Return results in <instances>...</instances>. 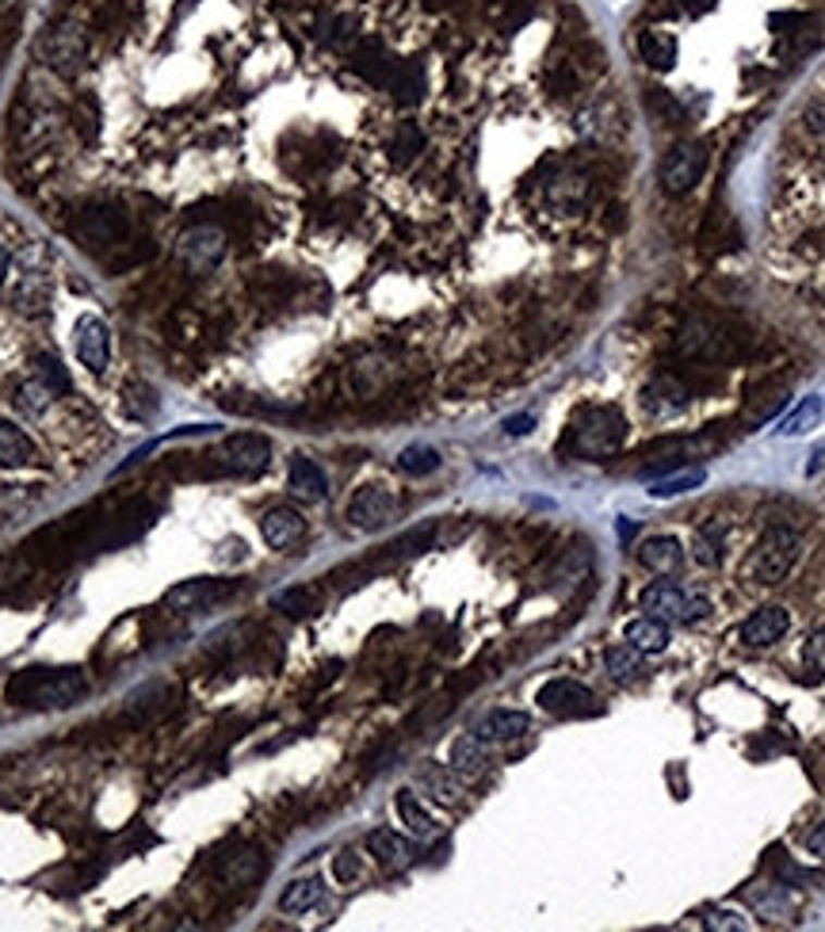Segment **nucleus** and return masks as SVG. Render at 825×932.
Instances as JSON below:
<instances>
[{"label":"nucleus","instance_id":"obj_1","mask_svg":"<svg viewBox=\"0 0 825 932\" xmlns=\"http://www.w3.org/2000/svg\"><path fill=\"white\" fill-rule=\"evenodd\" d=\"M4 696H9V703L27 711H65L88 696V676L85 669H70V665L62 669L35 665L12 676Z\"/></svg>","mask_w":825,"mask_h":932},{"label":"nucleus","instance_id":"obj_2","mask_svg":"<svg viewBox=\"0 0 825 932\" xmlns=\"http://www.w3.org/2000/svg\"><path fill=\"white\" fill-rule=\"evenodd\" d=\"M70 233L77 237L81 249L96 253V257H103V253L115 257L119 249L134 242L131 214L115 207V203H85V207H77L70 218Z\"/></svg>","mask_w":825,"mask_h":932},{"label":"nucleus","instance_id":"obj_3","mask_svg":"<svg viewBox=\"0 0 825 932\" xmlns=\"http://www.w3.org/2000/svg\"><path fill=\"white\" fill-rule=\"evenodd\" d=\"M627 417L615 405H589L569 425V447L581 458H607L624 447Z\"/></svg>","mask_w":825,"mask_h":932},{"label":"nucleus","instance_id":"obj_4","mask_svg":"<svg viewBox=\"0 0 825 932\" xmlns=\"http://www.w3.org/2000/svg\"><path fill=\"white\" fill-rule=\"evenodd\" d=\"M795 559H799V531L791 528H768L761 539H756L753 554L746 559V581L749 585H779L787 574H791Z\"/></svg>","mask_w":825,"mask_h":932},{"label":"nucleus","instance_id":"obj_5","mask_svg":"<svg viewBox=\"0 0 825 932\" xmlns=\"http://www.w3.org/2000/svg\"><path fill=\"white\" fill-rule=\"evenodd\" d=\"M176 257L192 275H211L226 260V230L214 222H195L176 237Z\"/></svg>","mask_w":825,"mask_h":932},{"label":"nucleus","instance_id":"obj_6","mask_svg":"<svg viewBox=\"0 0 825 932\" xmlns=\"http://www.w3.org/2000/svg\"><path fill=\"white\" fill-rule=\"evenodd\" d=\"M677 348H680V356L700 359V364H723V359L734 356L738 341H734V333L723 326V321L688 318L685 329H680V336H677Z\"/></svg>","mask_w":825,"mask_h":932},{"label":"nucleus","instance_id":"obj_7","mask_svg":"<svg viewBox=\"0 0 825 932\" xmlns=\"http://www.w3.org/2000/svg\"><path fill=\"white\" fill-rule=\"evenodd\" d=\"M214 463V475H260L268 463H272V443L257 432H237V436H226L219 443V451L211 455Z\"/></svg>","mask_w":825,"mask_h":932},{"label":"nucleus","instance_id":"obj_8","mask_svg":"<svg viewBox=\"0 0 825 932\" xmlns=\"http://www.w3.org/2000/svg\"><path fill=\"white\" fill-rule=\"evenodd\" d=\"M703 172H707V149L700 142H677V146L665 149L662 164H657V176H662V187L669 195L692 192L703 180Z\"/></svg>","mask_w":825,"mask_h":932},{"label":"nucleus","instance_id":"obj_9","mask_svg":"<svg viewBox=\"0 0 825 932\" xmlns=\"http://www.w3.org/2000/svg\"><path fill=\"white\" fill-rule=\"evenodd\" d=\"M237 592V581H214V577H195V581H180L164 592V608L176 615H199L207 608L222 604Z\"/></svg>","mask_w":825,"mask_h":932},{"label":"nucleus","instance_id":"obj_10","mask_svg":"<svg viewBox=\"0 0 825 932\" xmlns=\"http://www.w3.org/2000/svg\"><path fill=\"white\" fill-rule=\"evenodd\" d=\"M539 708H543L546 715L574 719V715L596 711V696H592V688H584L581 680L558 676V680H546L543 688H539Z\"/></svg>","mask_w":825,"mask_h":932},{"label":"nucleus","instance_id":"obj_11","mask_svg":"<svg viewBox=\"0 0 825 932\" xmlns=\"http://www.w3.org/2000/svg\"><path fill=\"white\" fill-rule=\"evenodd\" d=\"M397 508H402V501H397L394 493L386 490V486H364V490L352 498L348 520L356 524L359 531H379V528H386V524L394 520Z\"/></svg>","mask_w":825,"mask_h":932},{"label":"nucleus","instance_id":"obj_12","mask_svg":"<svg viewBox=\"0 0 825 932\" xmlns=\"http://www.w3.org/2000/svg\"><path fill=\"white\" fill-rule=\"evenodd\" d=\"M397 375H402V367H397L394 356H386V352H371V356H364L359 364L348 367V390L356 397H374V394H382Z\"/></svg>","mask_w":825,"mask_h":932},{"label":"nucleus","instance_id":"obj_13","mask_svg":"<svg viewBox=\"0 0 825 932\" xmlns=\"http://www.w3.org/2000/svg\"><path fill=\"white\" fill-rule=\"evenodd\" d=\"M543 195L554 210H562V214H577V210L592 199V180L584 176V172H577L566 164V169H554V176L543 184Z\"/></svg>","mask_w":825,"mask_h":932},{"label":"nucleus","instance_id":"obj_14","mask_svg":"<svg viewBox=\"0 0 825 932\" xmlns=\"http://www.w3.org/2000/svg\"><path fill=\"white\" fill-rule=\"evenodd\" d=\"M73 348H77V359L88 367L93 375H103L111 364V336L108 326L100 318H81L77 333H73Z\"/></svg>","mask_w":825,"mask_h":932},{"label":"nucleus","instance_id":"obj_15","mask_svg":"<svg viewBox=\"0 0 825 932\" xmlns=\"http://www.w3.org/2000/svg\"><path fill=\"white\" fill-rule=\"evenodd\" d=\"M264 871H268V860L260 848H237V853L219 860V883L226 886V891H249V886H257L260 879H264Z\"/></svg>","mask_w":825,"mask_h":932},{"label":"nucleus","instance_id":"obj_16","mask_svg":"<svg viewBox=\"0 0 825 932\" xmlns=\"http://www.w3.org/2000/svg\"><path fill=\"white\" fill-rule=\"evenodd\" d=\"M787 627H791V615H787V608L768 604V608H756V612L749 615L746 623H741L738 638L746 646H753V650H764V646H776L779 638L787 635Z\"/></svg>","mask_w":825,"mask_h":932},{"label":"nucleus","instance_id":"obj_17","mask_svg":"<svg viewBox=\"0 0 825 932\" xmlns=\"http://www.w3.org/2000/svg\"><path fill=\"white\" fill-rule=\"evenodd\" d=\"M260 536H264V543L272 547V551H291V547H298L306 539L303 513L291 508V505L268 508L264 520H260Z\"/></svg>","mask_w":825,"mask_h":932},{"label":"nucleus","instance_id":"obj_18","mask_svg":"<svg viewBox=\"0 0 825 932\" xmlns=\"http://www.w3.org/2000/svg\"><path fill=\"white\" fill-rule=\"evenodd\" d=\"M688 600H692V592H688L680 581H654L647 592H642V608H647L650 615H657V620L685 623Z\"/></svg>","mask_w":825,"mask_h":932},{"label":"nucleus","instance_id":"obj_19","mask_svg":"<svg viewBox=\"0 0 825 932\" xmlns=\"http://www.w3.org/2000/svg\"><path fill=\"white\" fill-rule=\"evenodd\" d=\"M352 65H356V73L364 81H371L374 88H386L390 73H394L397 58L390 54L386 47H382L379 39H364L356 50H352Z\"/></svg>","mask_w":825,"mask_h":932},{"label":"nucleus","instance_id":"obj_20","mask_svg":"<svg viewBox=\"0 0 825 932\" xmlns=\"http://www.w3.org/2000/svg\"><path fill=\"white\" fill-rule=\"evenodd\" d=\"M685 402H688V387L677 375H654V379L647 382V390H642V409L657 413V417L677 413Z\"/></svg>","mask_w":825,"mask_h":932},{"label":"nucleus","instance_id":"obj_21","mask_svg":"<svg viewBox=\"0 0 825 932\" xmlns=\"http://www.w3.org/2000/svg\"><path fill=\"white\" fill-rule=\"evenodd\" d=\"M42 50H47L50 65H54L58 73H73L81 54H85V32H77V27H58V32H50L47 39H42Z\"/></svg>","mask_w":825,"mask_h":932},{"label":"nucleus","instance_id":"obj_22","mask_svg":"<svg viewBox=\"0 0 825 932\" xmlns=\"http://www.w3.org/2000/svg\"><path fill=\"white\" fill-rule=\"evenodd\" d=\"M639 562L647 569H654V574L669 577L685 566V547H680L677 536H654L639 547Z\"/></svg>","mask_w":825,"mask_h":932},{"label":"nucleus","instance_id":"obj_23","mask_svg":"<svg viewBox=\"0 0 825 932\" xmlns=\"http://www.w3.org/2000/svg\"><path fill=\"white\" fill-rule=\"evenodd\" d=\"M287 482H291V493H295L298 501H325V493H329L325 470H321V466L313 463V458H306V455L291 458Z\"/></svg>","mask_w":825,"mask_h":932},{"label":"nucleus","instance_id":"obj_24","mask_svg":"<svg viewBox=\"0 0 825 932\" xmlns=\"http://www.w3.org/2000/svg\"><path fill=\"white\" fill-rule=\"evenodd\" d=\"M447 764L455 769V776H467V780H478L485 769H490V749L478 734H463V738L452 741V757Z\"/></svg>","mask_w":825,"mask_h":932},{"label":"nucleus","instance_id":"obj_25","mask_svg":"<svg viewBox=\"0 0 825 932\" xmlns=\"http://www.w3.org/2000/svg\"><path fill=\"white\" fill-rule=\"evenodd\" d=\"M367 853H371L374 860H379L382 868H390V871H402V868H409V863H412V845L402 837V833H394V830L367 833Z\"/></svg>","mask_w":825,"mask_h":932},{"label":"nucleus","instance_id":"obj_26","mask_svg":"<svg viewBox=\"0 0 825 932\" xmlns=\"http://www.w3.org/2000/svg\"><path fill=\"white\" fill-rule=\"evenodd\" d=\"M35 458H39V451H35L32 436L12 425V420L0 417V466L20 470V466H32Z\"/></svg>","mask_w":825,"mask_h":932},{"label":"nucleus","instance_id":"obj_27","mask_svg":"<svg viewBox=\"0 0 825 932\" xmlns=\"http://www.w3.org/2000/svg\"><path fill=\"white\" fill-rule=\"evenodd\" d=\"M528 731H531V719L524 715V711L501 708V711H490V715L478 723L475 734L482 741H516V738H524Z\"/></svg>","mask_w":825,"mask_h":932},{"label":"nucleus","instance_id":"obj_28","mask_svg":"<svg viewBox=\"0 0 825 932\" xmlns=\"http://www.w3.org/2000/svg\"><path fill=\"white\" fill-rule=\"evenodd\" d=\"M417 784H421L436 802H444V807H455V802L463 799L455 769H444V764H421V769H417Z\"/></svg>","mask_w":825,"mask_h":932},{"label":"nucleus","instance_id":"obj_29","mask_svg":"<svg viewBox=\"0 0 825 932\" xmlns=\"http://www.w3.org/2000/svg\"><path fill=\"white\" fill-rule=\"evenodd\" d=\"M394 807H397V818H402V825L412 833V837L432 841V837H436V833H440V822L429 814V810L421 807V799H417V795H412V792H397Z\"/></svg>","mask_w":825,"mask_h":932},{"label":"nucleus","instance_id":"obj_30","mask_svg":"<svg viewBox=\"0 0 825 932\" xmlns=\"http://www.w3.org/2000/svg\"><path fill=\"white\" fill-rule=\"evenodd\" d=\"M604 669L615 684H631L642 673V650L631 642H612L604 650Z\"/></svg>","mask_w":825,"mask_h":932},{"label":"nucleus","instance_id":"obj_31","mask_svg":"<svg viewBox=\"0 0 825 932\" xmlns=\"http://www.w3.org/2000/svg\"><path fill=\"white\" fill-rule=\"evenodd\" d=\"M321 894H325L321 879H313V875L291 879V883L283 886V894H280V909H283V913H310V909L321 902Z\"/></svg>","mask_w":825,"mask_h":932},{"label":"nucleus","instance_id":"obj_32","mask_svg":"<svg viewBox=\"0 0 825 932\" xmlns=\"http://www.w3.org/2000/svg\"><path fill=\"white\" fill-rule=\"evenodd\" d=\"M627 642L639 646L642 653H662L669 646V627L657 615H642V620L627 623Z\"/></svg>","mask_w":825,"mask_h":932},{"label":"nucleus","instance_id":"obj_33","mask_svg":"<svg viewBox=\"0 0 825 932\" xmlns=\"http://www.w3.org/2000/svg\"><path fill=\"white\" fill-rule=\"evenodd\" d=\"M386 93H394V100L402 103H417L424 96V70L417 62H397L386 81Z\"/></svg>","mask_w":825,"mask_h":932},{"label":"nucleus","instance_id":"obj_34","mask_svg":"<svg viewBox=\"0 0 825 932\" xmlns=\"http://www.w3.org/2000/svg\"><path fill=\"white\" fill-rule=\"evenodd\" d=\"M639 58L654 70H673L677 65V39L673 35H662V32H642L639 35Z\"/></svg>","mask_w":825,"mask_h":932},{"label":"nucleus","instance_id":"obj_35","mask_svg":"<svg viewBox=\"0 0 825 932\" xmlns=\"http://www.w3.org/2000/svg\"><path fill=\"white\" fill-rule=\"evenodd\" d=\"M822 413H825V402H822V397H817V394L802 397L799 409H795L791 417H787L784 425H779V436H787V440H795V436H806L810 428H814L817 420H822Z\"/></svg>","mask_w":825,"mask_h":932},{"label":"nucleus","instance_id":"obj_36","mask_svg":"<svg viewBox=\"0 0 825 932\" xmlns=\"http://www.w3.org/2000/svg\"><path fill=\"white\" fill-rule=\"evenodd\" d=\"M386 149H390V161H394V164H409L412 157L424 149V131L417 123H402L394 131V138H390Z\"/></svg>","mask_w":825,"mask_h":932},{"label":"nucleus","instance_id":"obj_37","mask_svg":"<svg viewBox=\"0 0 825 932\" xmlns=\"http://www.w3.org/2000/svg\"><path fill=\"white\" fill-rule=\"evenodd\" d=\"M723 531H726V524H707V528H700L695 531V543H692V554H695V562H700V566H707V569H715L718 562H723Z\"/></svg>","mask_w":825,"mask_h":932},{"label":"nucleus","instance_id":"obj_38","mask_svg":"<svg viewBox=\"0 0 825 932\" xmlns=\"http://www.w3.org/2000/svg\"><path fill=\"white\" fill-rule=\"evenodd\" d=\"M35 379L47 382L54 397H62V394H70V390H73V379H70V371L62 367V359L47 356V352H42V356H35Z\"/></svg>","mask_w":825,"mask_h":932},{"label":"nucleus","instance_id":"obj_39","mask_svg":"<svg viewBox=\"0 0 825 932\" xmlns=\"http://www.w3.org/2000/svg\"><path fill=\"white\" fill-rule=\"evenodd\" d=\"M440 466V451L436 447H424V443H412L397 455V470L405 475H432Z\"/></svg>","mask_w":825,"mask_h":932},{"label":"nucleus","instance_id":"obj_40","mask_svg":"<svg viewBox=\"0 0 825 932\" xmlns=\"http://www.w3.org/2000/svg\"><path fill=\"white\" fill-rule=\"evenodd\" d=\"M12 402L24 413H32V417H39V413H47V405L54 402V394H50V387L42 379H27L16 387V397H12Z\"/></svg>","mask_w":825,"mask_h":932},{"label":"nucleus","instance_id":"obj_41","mask_svg":"<svg viewBox=\"0 0 825 932\" xmlns=\"http://www.w3.org/2000/svg\"><path fill=\"white\" fill-rule=\"evenodd\" d=\"M703 482H707V475H703V470H685V475L662 478V482L650 486V498L669 501V498H680V493H688V490H700Z\"/></svg>","mask_w":825,"mask_h":932},{"label":"nucleus","instance_id":"obj_42","mask_svg":"<svg viewBox=\"0 0 825 932\" xmlns=\"http://www.w3.org/2000/svg\"><path fill=\"white\" fill-rule=\"evenodd\" d=\"M703 924H707L711 932H741V929H749L746 913H741V909H730V906H711L707 913H703Z\"/></svg>","mask_w":825,"mask_h":932},{"label":"nucleus","instance_id":"obj_43","mask_svg":"<svg viewBox=\"0 0 825 932\" xmlns=\"http://www.w3.org/2000/svg\"><path fill=\"white\" fill-rule=\"evenodd\" d=\"M272 608L275 612H283V615H306L313 608V592L310 589H283V592H275L272 597Z\"/></svg>","mask_w":825,"mask_h":932},{"label":"nucleus","instance_id":"obj_44","mask_svg":"<svg viewBox=\"0 0 825 932\" xmlns=\"http://www.w3.org/2000/svg\"><path fill=\"white\" fill-rule=\"evenodd\" d=\"M333 879L341 886H352V883H359V879H364V863H359V856L352 853V848H344V853L333 860Z\"/></svg>","mask_w":825,"mask_h":932},{"label":"nucleus","instance_id":"obj_45","mask_svg":"<svg viewBox=\"0 0 825 932\" xmlns=\"http://www.w3.org/2000/svg\"><path fill=\"white\" fill-rule=\"evenodd\" d=\"M802 665H806L810 673L825 676V627L806 638V646H802Z\"/></svg>","mask_w":825,"mask_h":932},{"label":"nucleus","instance_id":"obj_46","mask_svg":"<svg viewBox=\"0 0 825 932\" xmlns=\"http://www.w3.org/2000/svg\"><path fill=\"white\" fill-rule=\"evenodd\" d=\"M352 20L348 16H333V20H325V24H321V39L329 42V47H348L352 39H356V32H352Z\"/></svg>","mask_w":825,"mask_h":932},{"label":"nucleus","instance_id":"obj_47","mask_svg":"<svg viewBox=\"0 0 825 932\" xmlns=\"http://www.w3.org/2000/svg\"><path fill=\"white\" fill-rule=\"evenodd\" d=\"M806 853H810V856H817V860H825V818L814 825V830H810V837H806Z\"/></svg>","mask_w":825,"mask_h":932},{"label":"nucleus","instance_id":"obj_48","mask_svg":"<svg viewBox=\"0 0 825 932\" xmlns=\"http://www.w3.org/2000/svg\"><path fill=\"white\" fill-rule=\"evenodd\" d=\"M531 425H535V417H531V413H524V417H508L505 420V432L508 436H524V432H531Z\"/></svg>","mask_w":825,"mask_h":932},{"label":"nucleus","instance_id":"obj_49","mask_svg":"<svg viewBox=\"0 0 825 932\" xmlns=\"http://www.w3.org/2000/svg\"><path fill=\"white\" fill-rule=\"evenodd\" d=\"M9 265H12L9 249H4V245H0V287H4V280H9Z\"/></svg>","mask_w":825,"mask_h":932},{"label":"nucleus","instance_id":"obj_50","mask_svg":"<svg viewBox=\"0 0 825 932\" xmlns=\"http://www.w3.org/2000/svg\"><path fill=\"white\" fill-rule=\"evenodd\" d=\"M810 119H817V123H814V126H817V131H822V134H825V111H810Z\"/></svg>","mask_w":825,"mask_h":932},{"label":"nucleus","instance_id":"obj_51","mask_svg":"<svg viewBox=\"0 0 825 932\" xmlns=\"http://www.w3.org/2000/svg\"><path fill=\"white\" fill-rule=\"evenodd\" d=\"M692 4H711V0H692Z\"/></svg>","mask_w":825,"mask_h":932}]
</instances>
